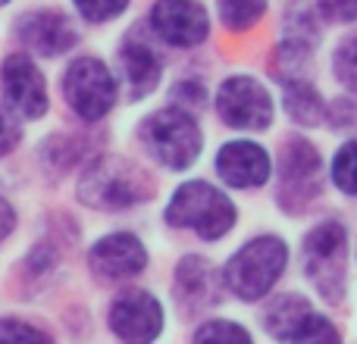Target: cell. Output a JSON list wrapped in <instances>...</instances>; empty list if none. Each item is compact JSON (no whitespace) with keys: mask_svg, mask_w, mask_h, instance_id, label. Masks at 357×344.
I'll list each match as a JSON object with an SVG mask.
<instances>
[{"mask_svg":"<svg viewBox=\"0 0 357 344\" xmlns=\"http://www.w3.org/2000/svg\"><path fill=\"white\" fill-rule=\"evenodd\" d=\"M6 338H35V341H41V338H47V335H44L41 329L25 326V322L3 320V322H0V341H6Z\"/></svg>","mask_w":357,"mask_h":344,"instance_id":"obj_25","label":"cell"},{"mask_svg":"<svg viewBox=\"0 0 357 344\" xmlns=\"http://www.w3.org/2000/svg\"><path fill=\"white\" fill-rule=\"evenodd\" d=\"M345 263H348V235L339 222H323L304 241V272L326 301L345 295Z\"/></svg>","mask_w":357,"mask_h":344,"instance_id":"obj_3","label":"cell"},{"mask_svg":"<svg viewBox=\"0 0 357 344\" xmlns=\"http://www.w3.org/2000/svg\"><path fill=\"white\" fill-rule=\"evenodd\" d=\"M167 222L178 228H191L195 235L213 241L222 238L235 226V207L226 194L207 182H188L176 191L167 207Z\"/></svg>","mask_w":357,"mask_h":344,"instance_id":"obj_2","label":"cell"},{"mask_svg":"<svg viewBox=\"0 0 357 344\" xmlns=\"http://www.w3.org/2000/svg\"><path fill=\"white\" fill-rule=\"evenodd\" d=\"M176 295L185 307L201 310L216 301V272L207 260L188 257L178 263L176 272Z\"/></svg>","mask_w":357,"mask_h":344,"instance_id":"obj_17","label":"cell"},{"mask_svg":"<svg viewBox=\"0 0 357 344\" xmlns=\"http://www.w3.org/2000/svg\"><path fill=\"white\" fill-rule=\"evenodd\" d=\"M126 3H129V0H75L79 13L85 19H91V22H107V19H113L116 13H123Z\"/></svg>","mask_w":357,"mask_h":344,"instance_id":"obj_22","label":"cell"},{"mask_svg":"<svg viewBox=\"0 0 357 344\" xmlns=\"http://www.w3.org/2000/svg\"><path fill=\"white\" fill-rule=\"evenodd\" d=\"M79 194L85 203L100 210H123L148 197V185H144L142 172L132 163L119 160V157H104L91 169L82 175Z\"/></svg>","mask_w":357,"mask_h":344,"instance_id":"obj_5","label":"cell"},{"mask_svg":"<svg viewBox=\"0 0 357 344\" xmlns=\"http://www.w3.org/2000/svg\"><path fill=\"white\" fill-rule=\"evenodd\" d=\"M216 172L232 188H257L270 178L273 163L260 144L254 141H229L216 154Z\"/></svg>","mask_w":357,"mask_h":344,"instance_id":"obj_14","label":"cell"},{"mask_svg":"<svg viewBox=\"0 0 357 344\" xmlns=\"http://www.w3.org/2000/svg\"><path fill=\"white\" fill-rule=\"evenodd\" d=\"M335 75L348 91L357 94V35L342 41V47L335 50Z\"/></svg>","mask_w":357,"mask_h":344,"instance_id":"obj_21","label":"cell"},{"mask_svg":"<svg viewBox=\"0 0 357 344\" xmlns=\"http://www.w3.org/2000/svg\"><path fill=\"white\" fill-rule=\"evenodd\" d=\"M19 38H22L25 47H31L35 54L56 56L73 47L79 35H75V29L69 25L66 16L41 10V13H29V16L19 22Z\"/></svg>","mask_w":357,"mask_h":344,"instance_id":"obj_15","label":"cell"},{"mask_svg":"<svg viewBox=\"0 0 357 344\" xmlns=\"http://www.w3.org/2000/svg\"><path fill=\"white\" fill-rule=\"evenodd\" d=\"M151 25L173 47H195L207 38V13L195 0H157Z\"/></svg>","mask_w":357,"mask_h":344,"instance_id":"obj_11","label":"cell"},{"mask_svg":"<svg viewBox=\"0 0 357 344\" xmlns=\"http://www.w3.org/2000/svg\"><path fill=\"white\" fill-rule=\"evenodd\" d=\"M216 110L232 129L260 132L273 123V100L264 91V85L248 75H232L220 85L216 94Z\"/></svg>","mask_w":357,"mask_h":344,"instance_id":"obj_7","label":"cell"},{"mask_svg":"<svg viewBox=\"0 0 357 344\" xmlns=\"http://www.w3.org/2000/svg\"><path fill=\"white\" fill-rule=\"evenodd\" d=\"M326 19H335V22H354L357 19V0H320Z\"/></svg>","mask_w":357,"mask_h":344,"instance_id":"obj_24","label":"cell"},{"mask_svg":"<svg viewBox=\"0 0 357 344\" xmlns=\"http://www.w3.org/2000/svg\"><path fill=\"white\" fill-rule=\"evenodd\" d=\"M195 338L197 341H210V338H229V341H248L251 335L245 332L241 326H232V322H226V320H220V322H207V326H201L195 332Z\"/></svg>","mask_w":357,"mask_h":344,"instance_id":"obj_23","label":"cell"},{"mask_svg":"<svg viewBox=\"0 0 357 344\" xmlns=\"http://www.w3.org/2000/svg\"><path fill=\"white\" fill-rule=\"evenodd\" d=\"M333 182L345 194H357V141H348L333 160Z\"/></svg>","mask_w":357,"mask_h":344,"instance_id":"obj_20","label":"cell"},{"mask_svg":"<svg viewBox=\"0 0 357 344\" xmlns=\"http://www.w3.org/2000/svg\"><path fill=\"white\" fill-rule=\"evenodd\" d=\"M289 260V247L276 235H264L245 244L232 260L226 263V285L241 301H260L273 285L279 282Z\"/></svg>","mask_w":357,"mask_h":344,"instance_id":"obj_1","label":"cell"},{"mask_svg":"<svg viewBox=\"0 0 357 344\" xmlns=\"http://www.w3.org/2000/svg\"><path fill=\"white\" fill-rule=\"evenodd\" d=\"M3 3H10V0H0V6H3Z\"/></svg>","mask_w":357,"mask_h":344,"instance_id":"obj_29","label":"cell"},{"mask_svg":"<svg viewBox=\"0 0 357 344\" xmlns=\"http://www.w3.org/2000/svg\"><path fill=\"white\" fill-rule=\"evenodd\" d=\"M119 69H123L129 97H144L160 81V63H157L154 50L142 41H126L119 47Z\"/></svg>","mask_w":357,"mask_h":344,"instance_id":"obj_16","label":"cell"},{"mask_svg":"<svg viewBox=\"0 0 357 344\" xmlns=\"http://www.w3.org/2000/svg\"><path fill=\"white\" fill-rule=\"evenodd\" d=\"M10 232H13V207L0 197V241H3Z\"/></svg>","mask_w":357,"mask_h":344,"instance_id":"obj_28","label":"cell"},{"mask_svg":"<svg viewBox=\"0 0 357 344\" xmlns=\"http://www.w3.org/2000/svg\"><path fill=\"white\" fill-rule=\"evenodd\" d=\"M320 154L310 148L307 141L295 138L289 141L282 154V203L289 210H301L310 197H317L320 191Z\"/></svg>","mask_w":357,"mask_h":344,"instance_id":"obj_9","label":"cell"},{"mask_svg":"<svg viewBox=\"0 0 357 344\" xmlns=\"http://www.w3.org/2000/svg\"><path fill=\"white\" fill-rule=\"evenodd\" d=\"M142 138L148 150L167 169L182 172L201 154V129L182 110H160L142 125Z\"/></svg>","mask_w":357,"mask_h":344,"instance_id":"obj_4","label":"cell"},{"mask_svg":"<svg viewBox=\"0 0 357 344\" xmlns=\"http://www.w3.org/2000/svg\"><path fill=\"white\" fill-rule=\"evenodd\" d=\"M63 91H66V104L88 123L104 119L116 100V85H113L110 69L94 56H82V60L69 63L66 75H63Z\"/></svg>","mask_w":357,"mask_h":344,"instance_id":"obj_6","label":"cell"},{"mask_svg":"<svg viewBox=\"0 0 357 344\" xmlns=\"http://www.w3.org/2000/svg\"><path fill=\"white\" fill-rule=\"evenodd\" d=\"M176 100H185V104L201 107V104H204V88L195 85V81H185V85L176 88Z\"/></svg>","mask_w":357,"mask_h":344,"instance_id":"obj_27","label":"cell"},{"mask_svg":"<svg viewBox=\"0 0 357 344\" xmlns=\"http://www.w3.org/2000/svg\"><path fill=\"white\" fill-rule=\"evenodd\" d=\"M3 88L10 104L16 107V113H22L25 119H38L47 110V81L38 72V66L22 54L6 56L3 63Z\"/></svg>","mask_w":357,"mask_h":344,"instance_id":"obj_12","label":"cell"},{"mask_svg":"<svg viewBox=\"0 0 357 344\" xmlns=\"http://www.w3.org/2000/svg\"><path fill=\"white\" fill-rule=\"evenodd\" d=\"M91 260V269L98 272L100 279H110V282H119V279H132L148 266V251L144 244L135 238V235H107L88 253Z\"/></svg>","mask_w":357,"mask_h":344,"instance_id":"obj_13","label":"cell"},{"mask_svg":"<svg viewBox=\"0 0 357 344\" xmlns=\"http://www.w3.org/2000/svg\"><path fill=\"white\" fill-rule=\"evenodd\" d=\"M264 326L270 335L282 341H323L335 338V329L323 316L310 310V304L298 295H285L266 310Z\"/></svg>","mask_w":357,"mask_h":344,"instance_id":"obj_8","label":"cell"},{"mask_svg":"<svg viewBox=\"0 0 357 344\" xmlns=\"http://www.w3.org/2000/svg\"><path fill=\"white\" fill-rule=\"evenodd\" d=\"M110 326L123 341H151L163 329V310L148 291H126L110 307Z\"/></svg>","mask_w":357,"mask_h":344,"instance_id":"obj_10","label":"cell"},{"mask_svg":"<svg viewBox=\"0 0 357 344\" xmlns=\"http://www.w3.org/2000/svg\"><path fill=\"white\" fill-rule=\"evenodd\" d=\"M266 10V0H220V19L226 29H251Z\"/></svg>","mask_w":357,"mask_h":344,"instance_id":"obj_19","label":"cell"},{"mask_svg":"<svg viewBox=\"0 0 357 344\" xmlns=\"http://www.w3.org/2000/svg\"><path fill=\"white\" fill-rule=\"evenodd\" d=\"M285 110L295 123L301 125H317L323 119V100L307 81H289L285 88Z\"/></svg>","mask_w":357,"mask_h":344,"instance_id":"obj_18","label":"cell"},{"mask_svg":"<svg viewBox=\"0 0 357 344\" xmlns=\"http://www.w3.org/2000/svg\"><path fill=\"white\" fill-rule=\"evenodd\" d=\"M19 144V129L0 113V157H6Z\"/></svg>","mask_w":357,"mask_h":344,"instance_id":"obj_26","label":"cell"}]
</instances>
